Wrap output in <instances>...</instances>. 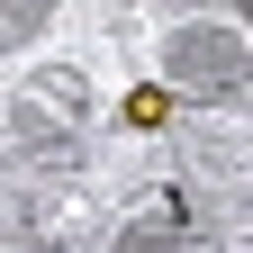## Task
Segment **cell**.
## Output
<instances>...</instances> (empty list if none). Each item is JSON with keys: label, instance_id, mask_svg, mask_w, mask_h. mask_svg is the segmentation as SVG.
Here are the masks:
<instances>
[{"label": "cell", "instance_id": "1", "mask_svg": "<svg viewBox=\"0 0 253 253\" xmlns=\"http://www.w3.org/2000/svg\"><path fill=\"white\" fill-rule=\"evenodd\" d=\"M154 73H163V90L217 109V100H244L253 90V45L226 18H181V27H163V45H154Z\"/></svg>", "mask_w": 253, "mask_h": 253}, {"label": "cell", "instance_id": "2", "mask_svg": "<svg viewBox=\"0 0 253 253\" xmlns=\"http://www.w3.org/2000/svg\"><path fill=\"white\" fill-rule=\"evenodd\" d=\"M9 126H18L37 154H63V145H73V118H63L45 90H18V100H9Z\"/></svg>", "mask_w": 253, "mask_h": 253}, {"label": "cell", "instance_id": "3", "mask_svg": "<svg viewBox=\"0 0 253 253\" xmlns=\"http://www.w3.org/2000/svg\"><path fill=\"white\" fill-rule=\"evenodd\" d=\"M45 37V9L27 0V9H0V54H18V45H37Z\"/></svg>", "mask_w": 253, "mask_h": 253}, {"label": "cell", "instance_id": "4", "mask_svg": "<svg viewBox=\"0 0 253 253\" xmlns=\"http://www.w3.org/2000/svg\"><path fill=\"white\" fill-rule=\"evenodd\" d=\"M45 100H54L63 118L82 126V109H90V90H82V73H73V63H54V73H45Z\"/></svg>", "mask_w": 253, "mask_h": 253}, {"label": "cell", "instance_id": "5", "mask_svg": "<svg viewBox=\"0 0 253 253\" xmlns=\"http://www.w3.org/2000/svg\"><path fill=\"white\" fill-rule=\"evenodd\" d=\"M118 253H181V235H172V226H126Z\"/></svg>", "mask_w": 253, "mask_h": 253}, {"label": "cell", "instance_id": "6", "mask_svg": "<svg viewBox=\"0 0 253 253\" xmlns=\"http://www.w3.org/2000/svg\"><path fill=\"white\" fill-rule=\"evenodd\" d=\"M37 253H63V244H37Z\"/></svg>", "mask_w": 253, "mask_h": 253}]
</instances>
